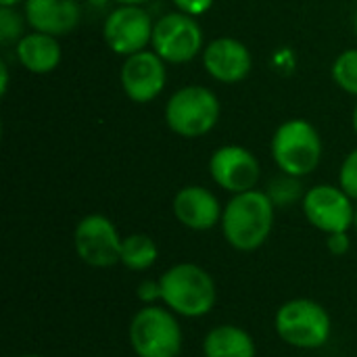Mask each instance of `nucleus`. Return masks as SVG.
I'll use <instances>...</instances> for the list:
<instances>
[{"instance_id":"23","label":"nucleus","mask_w":357,"mask_h":357,"mask_svg":"<svg viewBox=\"0 0 357 357\" xmlns=\"http://www.w3.org/2000/svg\"><path fill=\"white\" fill-rule=\"evenodd\" d=\"M136 297L142 305H157V301H161V282L159 278L157 280H142L138 287H136Z\"/></svg>"},{"instance_id":"22","label":"nucleus","mask_w":357,"mask_h":357,"mask_svg":"<svg viewBox=\"0 0 357 357\" xmlns=\"http://www.w3.org/2000/svg\"><path fill=\"white\" fill-rule=\"evenodd\" d=\"M339 186L354 199L357 201V149L351 151L343 165H341V172H339Z\"/></svg>"},{"instance_id":"26","label":"nucleus","mask_w":357,"mask_h":357,"mask_svg":"<svg viewBox=\"0 0 357 357\" xmlns=\"http://www.w3.org/2000/svg\"><path fill=\"white\" fill-rule=\"evenodd\" d=\"M6 90H8V67L0 63V94L4 96Z\"/></svg>"},{"instance_id":"17","label":"nucleus","mask_w":357,"mask_h":357,"mask_svg":"<svg viewBox=\"0 0 357 357\" xmlns=\"http://www.w3.org/2000/svg\"><path fill=\"white\" fill-rule=\"evenodd\" d=\"M203 357H257V347L243 326L220 324L205 335Z\"/></svg>"},{"instance_id":"6","label":"nucleus","mask_w":357,"mask_h":357,"mask_svg":"<svg viewBox=\"0 0 357 357\" xmlns=\"http://www.w3.org/2000/svg\"><path fill=\"white\" fill-rule=\"evenodd\" d=\"M220 121V100L205 86H184L165 105L167 128L182 138H201Z\"/></svg>"},{"instance_id":"13","label":"nucleus","mask_w":357,"mask_h":357,"mask_svg":"<svg viewBox=\"0 0 357 357\" xmlns=\"http://www.w3.org/2000/svg\"><path fill=\"white\" fill-rule=\"evenodd\" d=\"M205 71L220 84L243 82L253 67L249 48L234 38H218L203 50Z\"/></svg>"},{"instance_id":"16","label":"nucleus","mask_w":357,"mask_h":357,"mask_svg":"<svg viewBox=\"0 0 357 357\" xmlns=\"http://www.w3.org/2000/svg\"><path fill=\"white\" fill-rule=\"evenodd\" d=\"M17 59L29 73L44 75L59 67L61 46L54 36L31 31L17 42Z\"/></svg>"},{"instance_id":"1","label":"nucleus","mask_w":357,"mask_h":357,"mask_svg":"<svg viewBox=\"0 0 357 357\" xmlns=\"http://www.w3.org/2000/svg\"><path fill=\"white\" fill-rule=\"evenodd\" d=\"M276 205L266 190H247L232 195L222 213V234L226 243L241 251L251 253L264 247L274 228Z\"/></svg>"},{"instance_id":"30","label":"nucleus","mask_w":357,"mask_h":357,"mask_svg":"<svg viewBox=\"0 0 357 357\" xmlns=\"http://www.w3.org/2000/svg\"><path fill=\"white\" fill-rule=\"evenodd\" d=\"M354 228H356V234H357V207H356V222H354Z\"/></svg>"},{"instance_id":"11","label":"nucleus","mask_w":357,"mask_h":357,"mask_svg":"<svg viewBox=\"0 0 357 357\" xmlns=\"http://www.w3.org/2000/svg\"><path fill=\"white\" fill-rule=\"evenodd\" d=\"M209 174L220 188L238 195L257 186L261 167L257 157L249 149L238 144H226L211 155Z\"/></svg>"},{"instance_id":"4","label":"nucleus","mask_w":357,"mask_h":357,"mask_svg":"<svg viewBox=\"0 0 357 357\" xmlns=\"http://www.w3.org/2000/svg\"><path fill=\"white\" fill-rule=\"evenodd\" d=\"M274 331L282 343L295 349H322L333 335L328 310L314 299H291L276 310Z\"/></svg>"},{"instance_id":"10","label":"nucleus","mask_w":357,"mask_h":357,"mask_svg":"<svg viewBox=\"0 0 357 357\" xmlns=\"http://www.w3.org/2000/svg\"><path fill=\"white\" fill-rule=\"evenodd\" d=\"M155 23L151 15L136 4H117L109 13L102 25V36L107 46L121 56L146 50L153 40Z\"/></svg>"},{"instance_id":"18","label":"nucleus","mask_w":357,"mask_h":357,"mask_svg":"<svg viewBox=\"0 0 357 357\" xmlns=\"http://www.w3.org/2000/svg\"><path fill=\"white\" fill-rule=\"evenodd\" d=\"M157 257H159L157 243L149 234L136 232V234L126 236L121 243L119 264L130 272H146L149 268L155 266Z\"/></svg>"},{"instance_id":"24","label":"nucleus","mask_w":357,"mask_h":357,"mask_svg":"<svg viewBox=\"0 0 357 357\" xmlns=\"http://www.w3.org/2000/svg\"><path fill=\"white\" fill-rule=\"evenodd\" d=\"M172 2L180 13H186L190 17H201L213 6V0H172Z\"/></svg>"},{"instance_id":"25","label":"nucleus","mask_w":357,"mask_h":357,"mask_svg":"<svg viewBox=\"0 0 357 357\" xmlns=\"http://www.w3.org/2000/svg\"><path fill=\"white\" fill-rule=\"evenodd\" d=\"M326 247L335 257H343L347 255V251L351 249V241L347 232H337V234H328L326 236Z\"/></svg>"},{"instance_id":"14","label":"nucleus","mask_w":357,"mask_h":357,"mask_svg":"<svg viewBox=\"0 0 357 357\" xmlns=\"http://www.w3.org/2000/svg\"><path fill=\"white\" fill-rule=\"evenodd\" d=\"M176 220L195 232H207L222 222L224 207L218 197L203 186H184L176 192L172 203Z\"/></svg>"},{"instance_id":"31","label":"nucleus","mask_w":357,"mask_h":357,"mask_svg":"<svg viewBox=\"0 0 357 357\" xmlns=\"http://www.w3.org/2000/svg\"><path fill=\"white\" fill-rule=\"evenodd\" d=\"M354 27H356V33H357V13H356V19H354Z\"/></svg>"},{"instance_id":"15","label":"nucleus","mask_w":357,"mask_h":357,"mask_svg":"<svg viewBox=\"0 0 357 357\" xmlns=\"http://www.w3.org/2000/svg\"><path fill=\"white\" fill-rule=\"evenodd\" d=\"M23 17L33 31L56 38L79 25L82 6L77 0H25Z\"/></svg>"},{"instance_id":"12","label":"nucleus","mask_w":357,"mask_h":357,"mask_svg":"<svg viewBox=\"0 0 357 357\" xmlns=\"http://www.w3.org/2000/svg\"><path fill=\"white\" fill-rule=\"evenodd\" d=\"M121 88L126 96L138 105L155 100L167 82L165 61L155 50H140L126 56L121 65Z\"/></svg>"},{"instance_id":"5","label":"nucleus","mask_w":357,"mask_h":357,"mask_svg":"<svg viewBox=\"0 0 357 357\" xmlns=\"http://www.w3.org/2000/svg\"><path fill=\"white\" fill-rule=\"evenodd\" d=\"M272 159L282 174L305 178L320 165L322 138L305 119H289L272 136Z\"/></svg>"},{"instance_id":"8","label":"nucleus","mask_w":357,"mask_h":357,"mask_svg":"<svg viewBox=\"0 0 357 357\" xmlns=\"http://www.w3.org/2000/svg\"><path fill=\"white\" fill-rule=\"evenodd\" d=\"M121 234L102 213L84 215L73 232V247L82 264L90 268H113L121 257Z\"/></svg>"},{"instance_id":"27","label":"nucleus","mask_w":357,"mask_h":357,"mask_svg":"<svg viewBox=\"0 0 357 357\" xmlns=\"http://www.w3.org/2000/svg\"><path fill=\"white\" fill-rule=\"evenodd\" d=\"M117 4H136V6H142L144 2H149V0H115Z\"/></svg>"},{"instance_id":"20","label":"nucleus","mask_w":357,"mask_h":357,"mask_svg":"<svg viewBox=\"0 0 357 357\" xmlns=\"http://www.w3.org/2000/svg\"><path fill=\"white\" fill-rule=\"evenodd\" d=\"M333 79L341 90L357 96V48L343 50L335 59V63H333Z\"/></svg>"},{"instance_id":"3","label":"nucleus","mask_w":357,"mask_h":357,"mask_svg":"<svg viewBox=\"0 0 357 357\" xmlns=\"http://www.w3.org/2000/svg\"><path fill=\"white\" fill-rule=\"evenodd\" d=\"M128 341L136 357H178L184 347V331L165 305H142L130 320Z\"/></svg>"},{"instance_id":"9","label":"nucleus","mask_w":357,"mask_h":357,"mask_svg":"<svg viewBox=\"0 0 357 357\" xmlns=\"http://www.w3.org/2000/svg\"><path fill=\"white\" fill-rule=\"evenodd\" d=\"M305 220L320 232L337 234L349 232L356 222V207L354 199L341 188L333 184H318L305 190L301 201Z\"/></svg>"},{"instance_id":"2","label":"nucleus","mask_w":357,"mask_h":357,"mask_svg":"<svg viewBox=\"0 0 357 357\" xmlns=\"http://www.w3.org/2000/svg\"><path fill=\"white\" fill-rule=\"evenodd\" d=\"M161 303L180 318H203L218 303V284L213 276L190 261L167 268L161 276Z\"/></svg>"},{"instance_id":"7","label":"nucleus","mask_w":357,"mask_h":357,"mask_svg":"<svg viewBox=\"0 0 357 357\" xmlns=\"http://www.w3.org/2000/svg\"><path fill=\"white\" fill-rule=\"evenodd\" d=\"M151 46L165 63H188L203 50V27L197 17L180 10L167 13L155 21Z\"/></svg>"},{"instance_id":"29","label":"nucleus","mask_w":357,"mask_h":357,"mask_svg":"<svg viewBox=\"0 0 357 357\" xmlns=\"http://www.w3.org/2000/svg\"><path fill=\"white\" fill-rule=\"evenodd\" d=\"M351 123H354V130H356L357 134V105L356 109H354V115H351Z\"/></svg>"},{"instance_id":"19","label":"nucleus","mask_w":357,"mask_h":357,"mask_svg":"<svg viewBox=\"0 0 357 357\" xmlns=\"http://www.w3.org/2000/svg\"><path fill=\"white\" fill-rule=\"evenodd\" d=\"M301 178H295V176H289V174H282L278 178H274L268 186V197L272 199V203L276 207H291L295 205L297 201H303L305 192H303V186L299 182Z\"/></svg>"},{"instance_id":"21","label":"nucleus","mask_w":357,"mask_h":357,"mask_svg":"<svg viewBox=\"0 0 357 357\" xmlns=\"http://www.w3.org/2000/svg\"><path fill=\"white\" fill-rule=\"evenodd\" d=\"M23 23H25V17H21L17 8L0 6V42L2 44H13V42L17 44L25 36Z\"/></svg>"},{"instance_id":"28","label":"nucleus","mask_w":357,"mask_h":357,"mask_svg":"<svg viewBox=\"0 0 357 357\" xmlns=\"http://www.w3.org/2000/svg\"><path fill=\"white\" fill-rule=\"evenodd\" d=\"M23 2V0H0V6H10V8H17V4Z\"/></svg>"},{"instance_id":"32","label":"nucleus","mask_w":357,"mask_h":357,"mask_svg":"<svg viewBox=\"0 0 357 357\" xmlns=\"http://www.w3.org/2000/svg\"><path fill=\"white\" fill-rule=\"evenodd\" d=\"M21 357H44V356H33V354H31V356H21Z\"/></svg>"}]
</instances>
